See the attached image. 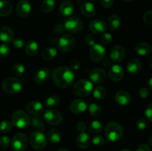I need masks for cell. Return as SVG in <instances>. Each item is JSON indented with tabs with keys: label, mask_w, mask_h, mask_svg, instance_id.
<instances>
[{
	"label": "cell",
	"mask_w": 152,
	"mask_h": 151,
	"mask_svg": "<svg viewBox=\"0 0 152 151\" xmlns=\"http://www.w3.org/2000/svg\"><path fill=\"white\" fill-rule=\"evenodd\" d=\"M25 53L29 56H34L38 53L39 52V45L37 41H29L25 45Z\"/></svg>",
	"instance_id": "cell-28"
},
{
	"label": "cell",
	"mask_w": 152,
	"mask_h": 151,
	"mask_svg": "<svg viewBox=\"0 0 152 151\" xmlns=\"http://www.w3.org/2000/svg\"><path fill=\"white\" fill-rule=\"evenodd\" d=\"M76 41L74 37L71 34H65L57 41L58 49L60 51L66 53L73 50L75 46Z\"/></svg>",
	"instance_id": "cell-7"
},
{
	"label": "cell",
	"mask_w": 152,
	"mask_h": 151,
	"mask_svg": "<svg viewBox=\"0 0 152 151\" xmlns=\"http://www.w3.org/2000/svg\"><path fill=\"white\" fill-rule=\"evenodd\" d=\"M109 77L114 82L120 81L124 77V70L120 65H114L109 70Z\"/></svg>",
	"instance_id": "cell-16"
},
{
	"label": "cell",
	"mask_w": 152,
	"mask_h": 151,
	"mask_svg": "<svg viewBox=\"0 0 152 151\" xmlns=\"http://www.w3.org/2000/svg\"><path fill=\"white\" fill-rule=\"evenodd\" d=\"M136 126L140 130H144L147 127V121L144 117H141L137 121Z\"/></svg>",
	"instance_id": "cell-42"
},
{
	"label": "cell",
	"mask_w": 152,
	"mask_h": 151,
	"mask_svg": "<svg viewBox=\"0 0 152 151\" xmlns=\"http://www.w3.org/2000/svg\"><path fill=\"white\" fill-rule=\"evenodd\" d=\"M14 38V33L13 30L7 26L0 28V40L4 43H10Z\"/></svg>",
	"instance_id": "cell-21"
},
{
	"label": "cell",
	"mask_w": 152,
	"mask_h": 151,
	"mask_svg": "<svg viewBox=\"0 0 152 151\" xmlns=\"http://www.w3.org/2000/svg\"><path fill=\"white\" fill-rule=\"evenodd\" d=\"M12 41H13V45L15 48L21 49L23 47L24 41L22 38H13V40Z\"/></svg>",
	"instance_id": "cell-47"
},
{
	"label": "cell",
	"mask_w": 152,
	"mask_h": 151,
	"mask_svg": "<svg viewBox=\"0 0 152 151\" xmlns=\"http://www.w3.org/2000/svg\"><path fill=\"white\" fill-rule=\"evenodd\" d=\"M57 55V50L54 47H46L42 52V58L45 61H51Z\"/></svg>",
	"instance_id": "cell-29"
},
{
	"label": "cell",
	"mask_w": 152,
	"mask_h": 151,
	"mask_svg": "<svg viewBox=\"0 0 152 151\" xmlns=\"http://www.w3.org/2000/svg\"><path fill=\"white\" fill-rule=\"evenodd\" d=\"M106 77V72L102 68H96L92 70L89 73V78L91 82L94 83H102L105 81Z\"/></svg>",
	"instance_id": "cell-17"
},
{
	"label": "cell",
	"mask_w": 152,
	"mask_h": 151,
	"mask_svg": "<svg viewBox=\"0 0 152 151\" xmlns=\"http://www.w3.org/2000/svg\"><path fill=\"white\" fill-rule=\"evenodd\" d=\"M114 99H115L116 102L120 106H127L131 103V101H132L130 94L125 90H120L117 92Z\"/></svg>",
	"instance_id": "cell-19"
},
{
	"label": "cell",
	"mask_w": 152,
	"mask_h": 151,
	"mask_svg": "<svg viewBox=\"0 0 152 151\" xmlns=\"http://www.w3.org/2000/svg\"><path fill=\"white\" fill-rule=\"evenodd\" d=\"M74 78V72L68 67H59L53 72V82L59 88L68 87L72 84Z\"/></svg>",
	"instance_id": "cell-1"
},
{
	"label": "cell",
	"mask_w": 152,
	"mask_h": 151,
	"mask_svg": "<svg viewBox=\"0 0 152 151\" xmlns=\"http://www.w3.org/2000/svg\"><path fill=\"white\" fill-rule=\"evenodd\" d=\"M57 151H71L69 150H67V149H60V150H58Z\"/></svg>",
	"instance_id": "cell-60"
},
{
	"label": "cell",
	"mask_w": 152,
	"mask_h": 151,
	"mask_svg": "<svg viewBox=\"0 0 152 151\" xmlns=\"http://www.w3.org/2000/svg\"><path fill=\"white\" fill-rule=\"evenodd\" d=\"M126 55V50L121 45L114 46L110 53L111 60L114 62H120L123 60Z\"/></svg>",
	"instance_id": "cell-18"
},
{
	"label": "cell",
	"mask_w": 152,
	"mask_h": 151,
	"mask_svg": "<svg viewBox=\"0 0 152 151\" xmlns=\"http://www.w3.org/2000/svg\"><path fill=\"white\" fill-rule=\"evenodd\" d=\"M112 36L110 33H104L101 36V41L105 44H109L112 41Z\"/></svg>",
	"instance_id": "cell-43"
},
{
	"label": "cell",
	"mask_w": 152,
	"mask_h": 151,
	"mask_svg": "<svg viewBox=\"0 0 152 151\" xmlns=\"http://www.w3.org/2000/svg\"><path fill=\"white\" fill-rule=\"evenodd\" d=\"M31 11V4L28 0H20L16 5V13L19 16L25 18Z\"/></svg>",
	"instance_id": "cell-14"
},
{
	"label": "cell",
	"mask_w": 152,
	"mask_h": 151,
	"mask_svg": "<svg viewBox=\"0 0 152 151\" xmlns=\"http://www.w3.org/2000/svg\"><path fill=\"white\" fill-rule=\"evenodd\" d=\"M91 142V139L88 133H80L76 139V144L80 149H86L88 147Z\"/></svg>",
	"instance_id": "cell-22"
},
{
	"label": "cell",
	"mask_w": 152,
	"mask_h": 151,
	"mask_svg": "<svg viewBox=\"0 0 152 151\" xmlns=\"http://www.w3.org/2000/svg\"><path fill=\"white\" fill-rule=\"evenodd\" d=\"M145 117H146L150 121L152 122V103L150 104V105L147 107L146 110H145Z\"/></svg>",
	"instance_id": "cell-51"
},
{
	"label": "cell",
	"mask_w": 152,
	"mask_h": 151,
	"mask_svg": "<svg viewBox=\"0 0 152 151\" xmlns=\"http://www.w3.org/2000/svg\"><path fill=\"white\" fill-rule=\"evenodd\" d=\"M26 110L33 115H39L44 111V107L42 104L39 102H31L27 105Z\"/></svg>",
	"instance_id": "cell-23"
},
{
	"label": "cell",
	"mask_w": 152,
	"mask_h": 151,
	"mask_svg": "<svg viewBox=\"0 0 152 151\" xmlns=\"http://www.w3.org/2000/svg\"><path fill=\"white\" fill-rule=\"evenodd\" d=\"M74 7L73 3L71 1H68V0L62 1V4H60V7H59L60 13L65 17L71 16L74 13Z\"/></svg>",
	"instance_id": "cell-25"
},
{
	"label": "cell",
	"mask_w": 152,
	"mask_h": 151,
	"mask_svg": "<svg viewBox=\"0 0 152 151\" xmlns=\"http://www.w3.org/2000/svg\"><path fill=\"white\" fill-rule=\"evenodd\" d=\"M108 28L111 30H116L118 29L121 24V19L117 14H112L108 18Z\"/></svg>",
	"instance_id": "cell-31"
},
{
	"label": "cell",
	"mask_w": 152,
	"mask_h": 151,
	"mask_svg": "<svg viewBox=\"0 0 152 151\" xmlns=\"http://www.w3.org/2000/svg\"><path fill=\"white\" fill-rule=\"evenodd\" d=\"M12 129V122L9 121H3L0 122V131L1 133H8Z\"/></svg>",
	"instance_id": "cell-39"
},
{
	"label": "cell",
	"mask_w": 152,
	"mask_h": 151,
	"mask_svg": "<svg viewBox=\"0 0 152 151\" xmlns=\"http://www.w3.org/2000/svg\"><path fill=\"white\" fill-rule=\"evenodd\" d=\"M101 5L105 8H110L114 4V0H99Z\"/></svg>",
	"instance_id": "cell-49"
},
{
	"label": "cell",
	"mask_w": 152,
	"mask_h": 151,
	"mask_svg": "<svg viewBox=\"0 0 152 151\" xmlns=\"http://www.w3.org/2000/svg\"><path fill=\"white\" fill-rule=\"evenodd\" d=\"M148 87L152 90V78H150L149 81H148Z\"/></svg>",
	"instance_id": "cell-57"
},
{
	"label": "cell",
	"mask_w": 152,
	"mask_h": 151,
	"mask_svg": "<svg viewBox=\"0 0 152 151\" xmlns=\"http://www.w3.org/2000/svg\"><path fill=\"white\" fill-rule=\"evenodd\" d=\"M88 130L89 133L91 134H97L102 130V122L99 121H96V120L91 121L89 124Z\"/></svg>",
	"instance_id": "cell-33"
},
{
	"label": "cell",
	"mask_w": 152,
	"mask_h": 151,
	"mask_svg": "<svg viewBox=\"0 0 152 151\" xmlns=\"http://www.w3.org/2000/svg\"><path fill=\"white\" fill-rule=\"evenodd\" d=\"M86 128H87V124H86L85 121H79V122L77 124V130L81 132V133L84 132L85 130H86Z\"/></svg>",
	"instance_id": "cell-52"
},
{
	"label": "cell",
	"mask_w": 152,
	"mask_h": 151,
	"mask_svg": "<svg viewBox=\"0 0 152 151\" xmlns=\"http://www.w3.org/2000/svg\"><path fill=\"white\" fill-rule=\"evenodd\" d=\"M61 133L58 129L52 128L48 133V139L50 143L57 144L61 141Z\"/></svg>",
	"instance_id": "cell-30"
},
{
	"label": "cell",
	"mask_w": 152,
	"mask_h": 151,
	"mask_svg": "<svg viewBox=\"0 0 152 151\" xmlns=\"http://www.w3.org/2000/svg\"><path fill=\"white\" fill-rule=\"evenodd\" d=\"M103 65H104V66H105V67H109V66H111V62H110L109 59H105V60L103 62Z\"/></svg>",
	"instance_id": "cell-55"
},
{
	"label": "cell",
	"mask_w": 152,
	"mask_h": 151,
	"mask_svg": "<svg viewBox=\"0 0 152 151\" xmlns=\"http://www.w3.org/2000/svg\"><path fill=\"white\" fill-rule=\"evenodd\" d=\"M92 143L94 144V145L96 147H100L102 145L105 144V140L102 136H99V135H96L93 137L91 140Z\"/></svg>",
	"instance_id": "cell-40"
},
{
	"label": "cell",
	"mask_w": 152,
	"mask_h": 151,
	"mask_svg": "<svg viewBox=\"0 0 152 151\" xmlns=\"http://www.w3.org/2000/svg\"><path fill=\"white\" fill-rule=\"evenodd\" d=\"M143 21L147 25H152V10H148L144 13Z\"/></svg>",
	"instance_id": "cell-44"
},
{
	"label": "cell",
	"mask_w": 152,
	"mask_h": 151,
	"mask_svg": "<svg viewBox=\"0 0 152 151\" xmlns=\"http://www.w3.org/2000/svg\"><path fill=\"white\" fill-rule=\"evenodd\" d=\"M65 30V27L64 25H61V24H58L54 27V31L56 33H62L63 31Z\"/></svg>",
	"instance_id": "cell-53"
},
{
	"label": "cell",
	"mask_w": 152,
	"mask_h": 151,
	"mask_svg": "<svg viewBox=\"0 0 152 151\" xmlns=\"http://www.w3.org/2000/svg\"><path fill=\"white\" fill-rule=\"evenodd\" d=\"M10 51V47L6 44H0V59L7 57Z\"/></svg>",
	"instance_id": "cell-41"
},
{
	"label": "cell",
	"mask_w": 152,
	"mask_h": 151,
	"mask_svg": "<svg viewBox=\"0 0 152 151\" xmlns=\"http://www.w3.org/2000/svg\"><path fill=\"white\" fill-rule=\"evenodd\" d=\"M71 67L74 70H78L80 68V62L77 59H73L70 62Z\"/></svg>",
	"instance_id": "cell-50"
},
{
	"label": "cell",
	"mask_w": 152,
	"mask_h": 151,
	"mask_svg": "<svg viewBox=\"0 0 152 151\" xmlns=\"http://www.w3.org/2000/svg\"><path fill=\"white\" fill-rule=\"evenodd\" d=\"M94 97L97 100H103L106 96V90L102 86H97L92 91Z\"/></svg>",
	"instance_id": "cell-34"
},
{
	"label": "cell",
	"mask_w": 152,
	"mask_h": 151,
	"mask_svg": "<svg viewBox=\"0 0 152 151\" xmlns=\"http://www.w3.org/2000/svg\"><path fill=\"white\" fill-rule=\"evenodd\" d=\"M88 111L92 116L97 117L101 114V111H102V110H101L100 106H99V105L95 103H92L89 105Z\"/></svg>",
	"instance_id": "cell-37"
},
{
	"label": "cell",
	"mask_w": 152,
	"mask_h": 151,
	"mask_svg": "<svg viewBox=\"0 0 152 151\" xmlns=\"http://www.w3.org/2000/svg\"><path fill=\"white\" fill-rule=\"evenodd\" d=\"M134 50L140 56H148L151 53L152 47L148 43L140 42L136 44Z\"/></svg>",
	"instance_id": "cell-26"
},
{
	"label": "cell",
	"mask_w": 152,
	"mask_h": 151,
	"mask_svg": "<svg viewBox=\"0 0 152 151\" xmlns=\"http://www.w3.org/2000/svg\"><path fill=\"white\" fill-rule=\"evenodd\" d=\"M148 144H149V145H151V146H152V135H151V136H150L149 138H148Z\"/></svg>",
	"instance_id": "cell-59"
},
{
	"label": "cell",
	"mask_w": 152,
	"mask_h": 151,
	"mask_svg": "<svg viewBox=\"0 0 152 151\" xmlns=\"http://www.w3.org/2000/svg\"><path fill=\"white\" fill-rule=\"evenodd\" d=\"M55 1L54 0H43L41 4V10L44 13H50L54 9Z\"/></svg>",
	"instance_id": "cell-35"
},
{
	"label": "cell",
	"mask_w": 152,
	"mask_h": 151,
	"mask_svg": "<svg viewBox=\"0 0 152 151\" xmlns=\"http://www.w3.org/2000/svg\"><path fill=\"white\" fill-rule=\"evenodd\" d=\"M105 48L99 44H95L91 48L89 56L91 60L94 62H99L104 59L105 56Z\"/></svg>",
	"instance_id": "cell-11"
},
{
	"label": "cell",
	"mask_w": 152,
	"mask_h": 151,
	"mask_svg": "<svg viewBox=\"0 0 152 151\" xmlns=\"http://www.w3.org/2000/svg\"><path fill=\"white\" fill-rule=\"evenodd\" d=\"M49 42H50V44H52V46H53L55 44H57V40H56V38H51Z\"/></svg>",
	"instance_id": "cell-56"
},
{
	"label": "cell",
	"mask_w": 152,
	"mask_h": 151,
	"mask_svg": "<svg viewBox=\"0 0 152 151\" xmlns=\"http://www.w3.org/2000/svg\"><path fill=\"white\" fill-rule=\"evenodd\" d=\"M136 151H151V149H150L148 145L145 144H140L137 148Z\"/></svg>",
	"instance_id": "cell-54"
},
{
	"label": "cell",
	"mask_w": 152,
	"mask_h": 151,
	"mask_svg": "<svg viewBox=\"0 0 152 151\" xmlns=\"http://www.w3.org/2000/svg\"><path fill=\"white\" fill-rule=\"evenodd\" d=\"M65 29L71 33H78L83 28V22L78 17H70L64 24Z\"/></svg>",
	"instance_id": "cell-10"
},
{
	"label": "cell",
	"mask_w": 152,
	"mask_h": 151,
	"mask_svg": "<svg viewBox=\"0 0 152 151\" xmlns=\"http://www.w3.org/2000/svg\"><path fill=\"white\" fill-rule=\"evenodd\" d=\"M142 68L141 62L137 59H132L128 62L127 71L131 75L134 76L140 73Z\"/></svg>",
	"instance_id": "cell-24"
},
{
	"label": "cell",
	"mask_w": 152,
	"mask_h": 151,
	"mask_svg": "<svg viewBox=\"0 0 152 151\" xmlns=\"http://www.w3.org/2000/svg\"><path fill=\"white\" fill-rule=\"evenodd\" d=\"M88 28L92 33L102 34L107 30V25L103 20L94 19L89 23Z\"/></svg>",
	"instance_id": "cell-12"
},
{
	"label": "cell",
	"mask_w": 152,
	"mask_h": 151,
	"mask_svg": "<svg viewBox=\"0 0 152 151\" xmlns=\"http://www.w3.org/2000/svg\"><path fill=\"white\" fill-rule=\"evenodd\" d=\"M88 104L83 99H75L71 102L70 110L74 114H81L87 110Z\"/></svg>",
	"instance_id": "cell-15"
},
{
	"label": "cell",
	"mask_w": 152,
	"mask_h": 151,
	"mask_svg": "<svg viewBox=\"0 0 152 151\" xmlns=\"http://www.w3.org/2000/svg\"><path fill=\"white\" fill-rule=\"evenodd\" d=\"M30 143L32 147L36 150H43L47 145V139L42 132L36 131L33 132L30 136Z\"/></svg>",
	"instance_id": "cell-6"
},
{
	"label": "cell",
	"mask_w": 152,
	"mask_h": 151,
	"mask_svg": "<svg viewBox=\"0 0 152 151\" xmlns=\"http://www.w3.org/2000/svg\"><path fill=\"white\" fill-rule=\"evenodd\" d=\"M105 135L107 140L111 142H116L123 136V129L118 122L110 121L105 127Z\"/></svg>",
	"instance_id": "cell-2"
},
{
	"label": "cell",
	"mask_w": 152,
	"mask_h": 151,
	"mask_svg": "<svg viewBox=\"0 0 152 151\" xmlns=\"http://www.w3.org/2000/svg\"><path fill=\"white\" fill-rule=\"evenodd\" d=\"M138 94H139V96L141 99H146L148 95H149L148 89L146 88V87H142V88L140 89Z\"/></svg>",
	"instance_id": "cell-48"
},
{
	"label": "cell",
	"mask_w": 152,
	"mask_h": 151,
	"mask_svg": "<svg viewBox=\"0 0 152 151\" xmlns=\"http://www.w3.org/2000/svg\"><path fill=\"white\" fill-rule=\"evenodd\" d=\"M80 10L82 14L87 18H91L96 14V7L93 3L89 1H85L82 3L80 5Z\"/></svg>",
	"instance_id": "cell-20"
},
{
	"label": "cell",
	"mask_w": 152,
	"mask_h": 151,
	"mask_svg": "<svg viewBox=\"0 0 152 151\" xmlns=\"http://www.w3.org/2000/svg\"><path fill=\"white\" fill-rule=\"evenodd\" d=\"M94 90L93 84L88 79H80L74 84L73 91L79 97H86L92 93Z\"/></svg>",
	"instance_id": "cell-4"
},
{
	"label": "cell",
	"mask_w": 152,
	"mask_h": 151,
	"mask_svg": "<svg viewBox=\"0 0 152 151\" xmlns=\"http://www.w3.org/2000/svg\"><path fill=\"white\" fill-rule=\"evenodd\" d=\"M12 147L15 151H24L28 144V139L25 133H16L11 142Z\"/></svg>",
	"instance_id": "cell-8"
},
{
	"label": "cell",
	"mask_w": 152,
	"mask_h": 151,
	"mask_svg": "<svg viewBox=\"0 0 152 151\" xmlns=\"http://www.w3.org/2000/svg\"><path fill=\"white\" fill-rule=\"evenodd\" d=\"M85 42H86V44L88 46L92 47V46L95 44V38L91 34H87L85 36Z\"/></svg>",
	"instance_id": "cell-46"
},
{
	"label": "cell",
	"mask_w": 152,
	"mask_h": 151,
	"mask_svg": "<svg viewBox=\"0 0 152 151\" xmlns=\"http://www.w3.org/2000/svg\"><path fill=\"white\" fill-rule=\"evenodd\" d=\"M10 143H11L10 139H9V137H7V136H1V137L0 138V146H1V147H8L10 146Z\"/></svg>",
	"instance_id": "cell-45"
},
{
	"label": "cell",
	"mask_w": 152,
	"mask_h": 151,
	"mask_svg": "<svg viewBox=\"0 0 152 151\" xmlns=\"http://www.w3.org/2000/svg\"><path fill=\"white\" fill-rule=\"evenodd\" d=\"M148 65H149V67L151 68H152V57H150L149 59H148Z\"/></svg>",
	"instance_id": "cell-58"
},
{
	"label": "cell",
	"mask_w": 152,
	"mask_h": 151,
	"mask_svg": "<svg viewBox=\"0 0 152 151\" xmlns=\"http://www.w3.org/2000/svg\"><path fill=\"white\" fill-rule=\"evenodd\" d=\"M11 122L13 125L19 129L27 128L31 124V119L29 115L25 111L18 110H16L12 115Z\"/></svg>",
	"instance_id": "cell-5"
},
{
	"label": "cell",
	"mask_w": 152,
	"mask_h": 151,
	"mask_svg": "<svg viewBox=\"0 0 152 151\" xmlns=\"http://www.w3.org/2000/svg\"><path fill=\"white\" fill-rule=\"evenodd\" d=\"M60 103V98L56 95L50 96L45 101V105L48 107H56Z\"/></svg>",
	"instance_id": "cell-36"
},
{
	"label": "cell",
	"mask_w": 152,
	"mask_h": 151,
	"mask_svg": "<svg viewBox=\"0 0 152 151\" xmlns=\"http://www.w3.org/2000/svg\"><path fill=\"white\" fill-rule=\"evenodd\" d=\"M1 87L6 93L13 95L22 91L23 84L19 78L16 77H9L2 81Z\"/></svg>",
	"instance_id": "cell-3"
},
{
	"label": "cell",
	"mask_w": 152,
	"mask_h": 151,
	"mask_svg": "<svg viewBox=\"0 0 152 151\" xmlns=\"http://www.w3.org/2000/svg\"><path fill=\"white\" fill-rule=\"evenodd\" d=\"M13 7L11 4L6 0H0V16L6 17L11 14Z\"/></svg>",
	"instance_id": "cell-27"
},
{
	"label": "cell",
	"mask_w": 152,
	"mask_h": 151,
	"mask_svg": "<svg viewBox=\"0 0 152 151\" xmlns=\"http://www.w3.org/2000/svg\"><path fill=\"white\" fill-rule=\"evenodd\" d=\"M31 124L32 127L37 129V130H38V131L42 132L45 128L44 121L42 118V117L39 116V115H35L34 117H33L31 121Z\"/></svg>",
	"instance_id": "cell-32"
},
{
	"label": "cell",
	"mask_w": 152,
	"mask_h": 151,
	"mask_svg": "<svg viewBox=\"0 0 152 151\" xmlns=\"http://www.w3.org/2000/svg\"><path fill=\"white\" fill-rule=\"evenodd\" d=\"M121 151H132V150L129 149H123V150H122Z\"/></svg>",
	"instance_id": "cell-61"
},
{
	"label": "cell",
	"mask_w": 152,
	"mask_h": 151,
	"mask_svg": "<svg viewBox=\"0 0 152 151\" xmlns=\"http://www.w3.org/2000/svg\"><path fill=\"white\" fill-rule=\"evenodd\" d=\"M12 71H13V74L16 76H22L25 73V67L24 65H22V64L20 63H16L13 66V68H12Z\"/></svg>",
	"instance_id": "cell-38"
},
{
	"label": "cell",
	"mask_w": 152,
	"mask_h": 151,
	"mask_svg": "<svg viewBox=\"0 0 152 151\" xmlns=\"http://www.w3.org/2000/svg\"><path fill=\"white\" fill-rule=\"evenodd\" d=\"M44 118L46 122L50 125H59L62 123V115L59 111L55 110H47L44 113Z\"/></svg>",
	"instance_id": "cell-9"
},
{
	"label": "cell",
	"mask_w": 152,
	"mask_h": 151,
	"mask_svg": "<svg viewBox=\"0 0 152 151\" xmlns=\"http://www.w3.org/2000/svg\"><path fill=\"white\" fill-rule=\"evenodd\" d=\"M126 1H133V0H124Z\"/></svg>",
	"instance_id": "cell-62"
},
{
	"label": "cell",
	"mask_w": 152,
	"mask_h": 151,
	"mask_svg": "<svg viewBox=\"0 0 152 151\" xmlns=\"http://www.w3.org/2000/svg\"><path fill=\"white\" fill-rule=\"evenodd\" d=\"M50 75H51V72L49 68H42L35 73L34 79L37 84H42L48 81Z\"/></svg>",
	"instance_id": "cell-13"
}]
</instances>
